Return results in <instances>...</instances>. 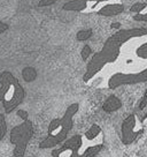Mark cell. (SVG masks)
<instances>
[{
    "mask_svg": "<svg viewBox=\"0 0 147 157\" xmlns=\"http://www.w3.org/2000/svg\"><path fill=\"white\" fill-rule=\"evenodd\" d=\"M147 8V4L145 2H137V4H134V5L131 6V8H130V12H133V13H144V10Z\"/></svg>",
    "mask_w": 147,
    "mask_h": 157,
    "instance_id": "14",
    "label": "cell"
},
{
    "mask_svg": "<svg viewBox=\"0 0 147 157\" xmlns=\"http://www.w3.org/2000/svg\"><path fill=\"white\" fill-rule=\"evenodd\" d=\"M144 129L138 128L137 129V117L136 114H130L127 116L124 121L122 123V134L121 139L124 144H130L136 141L140 134H142Z\"/></svg>",
    "mask_w": 147,
    "mask_h": 157,
    "instance_id": "7",
    "label": "cell"
},
{
    "mask_svg": "<svg viewBox=\"0 0 147 157\" xmlns=\"http://www.w3.org/2000/svg\"><path fill=\"white\" fill-rule=\"evenodd\" d=\"M7 29H8V25L5 23V22H2V21L0 20V35L4 34Z\"/></svg>",
    "mask_w": 147,
    "mask_h": 157,
    "instance_id": "20",
    "label": "cell"
},
{
    "mask_svg": "<svg viewBox=\"0 0 147 157\" xmlns=\"http://www.w3.org/2000/svg\"><path fill=\"white\" fill-rule=\"evenodd\" d=\"M121 108H122V102H121V99L118 97H116V96H114V95L109 96V97L105 101V103L102 104V110L107 113H112Z\"/></svg>",
    "mask_w": 147,
    "mask_h": 157,
    "instance_id": "8",
    "label": "cell"
},
{
    "mask_svg": "<svg viewBox=\"0 0 147 157\" xmlns=\"http://www.w3.org/2000/svg\"><path fill=\"white\" fill-rule=\"evenodd\" d=\"M99 134H101V128H100L99 125H95V124H94V125H92V126L85 132L84 135H85V137H86L88 140L91 141V140H94Z\"/></svg>",
    "mask_w": 147,
    "mask_h": 157,
    "instance_id": "11",
    "label": "cell"
},
{
    "mask_svg": "<svg viewBox=\"0 0 147 157\" xmlns=\"http://www.w3.org/2000/svg\"><path fill=\"white\" fill-rule=\"evenodd\" d=\"M92 54V49L90 45H84V48L82 49V52H81V56H82V59L83 60H88V57Z\"/></svg>",
    "mask_w": 147,
    "mask_h": 157,
    "instance_id": "15",
    "label": "cell"
},
{
    "mask_svg": "<svg viewBox=\"0 0 147 157\" xmlns=\"http://www.w3.org/2000/svg\"><path fill=\"white\" fill-rule=\"evenodd\" d=\"M92 29H86V30H81V31H78L77 33V35H76V38H77V40H79V42H85V40H88L91 36H92Z\"/></svg>",
    "mask_w": 147,
    "mask_h": 157,
    "instance_id": "12",
    "label": "cell"
},
{
    "mask_svg": "<svg viewBox=\"0 0 147 157\" xmlns=\"http://www.w3.org/2000/svg\"><path fill=\"white\" fill-rule=\"evenodd\" d=\"M37 71L34 68V67H25L23 71H22V78L25 82H32L37 78Z\"/></svg>",
    "mask_w": 147,
    "mask_h": 157,
    "instance_id": "10",
    "label": "cell"
},
{
    "mask_svg": "<svg viewBox=\"0 0 147 157\" xmlns=\"http://www.w3.org/2000/svg\"><path fill=\"white\" fill-rule=\"evenodd\" d=\"M144 36H147V27L118 30L117 33L108 37L101 51L94 53L86 66V72L83 76L84 82H88L91 78H93L99 72L102 71L106 65L115 63L121 56V48L127 42Z\"/></svg>",
    "mask_w": 147,
    "mask_h": 157,
    "instance_id": "1",
    "label": "cell"
},
{
    "mask_svg": "<svg viewBox=\"0 0 147 157\" xmlns=\"http://www.w3.org/2000/svg\"><path fill=\"white\" fill-rule=\"evenodd\" d=\"M147 81V67L137 73H115L108 78V88L116 89L121 86L137 84Z\"/></svg>",
    "mask_w": 147,
    "mask_h": 157,
    "instance_id": "5",
    "label": "cell"
},
{
    "mask_svg": "<svg viewBox=\"0 0 147 157\" xmlns=\"http://www.w3.org/2000/svg\"><path fill=\"white\" fill-rule=\"evenodd\" d=\"M63 144L52 151L53 157H79V149L83 144V139L82 135L76 134L70 139L63 141Z\"/></svg>",
    "mask_w": 147,
    "mask_h": 157,
    "instance_id": "6",
    "label": "cell"
},
{
    "mask_svg": "<svg viewBox=\"0 0 147 157\" xmlns=\"http://www.w3.org/2000/svg\"><path fill=\"white\" fill-rule=\"evenodd\" d=\"M79 105L77 103H74L69 105L62 118H55L48 125L47 136L39 143L40 149H48L58 146L60 143L66 141V137L68 133L73 128V118L78 111Z\"/></svg>",
    "mask_w": 147,
    "mask_h": 157,
    "instance_id": "2",
    "label": "cell"
},
{
    "mask_svg": "<svg viewBox=\"0 0 147 157\" xmlns=\"http://www.w3.org/2000/svg\"><path fill=\"white\" fill-rule=\"evenodd\" d=\"M6 133H7V124H6L5 114L0 113V140L5 137Z\"/></svg>",
    "mask_w": 147,
    "mask_h": 157,
    "instance_id": "13",
    "label": "cell"
},
{
    "mask_svg": "<svg viewBox=\"0 0 147 157\" xmlns=\"http://www.w3.org/2000/svg\"><path fill=\"white\" fill-rule=\"evenodd\" d=\"M112 28H113V29H118V28H121V25L117 23V22H115V23L112 25Z\"/></svg>",
    "mask_w": 147,
    "mask_h": 157,
    "instance_id": "21",
    "label": "cell"
},
{
    "mask_svg": "<svg viewBox=\"0 0 147 157\" xmlns=\"http://www.w3.org/2000/svg\"><path fill=\"white\" fill-rule=\"evenodd\" d=\"M17 116L20 118H22L23 120H27V119H28V112L24 111V110H19V111H17Z\"/></svg>",
    "mask_w": 147,
    "mask_h": 157,
    "instance_id": "19",
    "label": "cell"
},
{
    "mask_svg": "<svg viewBox=\"0 0 147 157\" xmlns=\"http://www.w3.org/2000/svg\"><path fill=\"white\" fill-rule=\"evenodd\" d=\"M25 97V91L20 81L10 72H2L0 74V102L5 112H13Z\"/></svg>",
    "mask_w": 147,
    "mask_h": 157,
    "instance_id": "3",
    "label": "cell"
},
{
    "mask_svg": "<svg viewBox=\"0 0 147 157\" xmlns=\"http://www.w3.org/2000/svg\"><path fill=\"white\" fill-rule=\"evenodd\" d=\"M147 106V90L145 91L144 94V96H142V101H140V103H139V110H144V109Z\"/></svg>",
    "mask_w": 147,
    "mask_h": 157,
    "instance_id": "17",
    "label": "cell"
},
{
    "mask_svg": "<svg viewBox=\"0 0 147 157\" xmlns=\"http://www.w3.org/2000/svg\"><path fill=\"white\" fill-rule=\"evenodd\" d=\"M134 21H139V22H147V13H139L133 16Z\"/></svg>",
    "mask_w": 147,
    "mask_h": 157,
    "instance_id": "16",
    "label": "cell"
},
{
    "mask_svg": "<svg viewBox=\"0 0 147 157\" xmlns=\"http://www.w3.org/2000/svg\"><path fill=\"white\" fill-rule=\"evenodd\" d=\"M102 147H103L102 143L91 146V147L86 148V149L84 150V152H82V154L79 155V157H94V156H97L99 152H100V150L102 149Z\"/></svg>",
    "mask_w": 147,
    "mask_h": 157,
    "instance_id": "9",
    "label": "cell"
},
{
    "mask_svg": "<svg viewBox=\"0 0 147 157\" xmlns=\"http://www.w3.org/2000/svg\"><path fill=\"white\" fill-rule=\"evenodd\" d=\"M34 135V126L30 120H23V123L15 126L10 131V142L15 146L14 157H24L28 143Z\"/></svg>",
    "mask_w": 147,
    "mask_h": 157,
    "instance_id": "4",
    "label": "cell"
},
{
    "mask_svg": "<svg viewBox=\"0 0 147 157\" xmlns=\"http://www.w3.org/2000/svg\"><path fill=\"white\" fill-rule=\"evenodd\" d=\"M56 1H58V0H40L38 6H39V7H46V6L53 5V4H55Z\"/></svg>",
    "mask_w": 147,
    "mask_h": 157,
    "instance_id": "18",
    "label": "cell"
}]
</instances>
